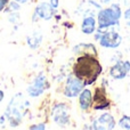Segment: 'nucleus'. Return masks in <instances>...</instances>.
Masks as SVG:
<instances>
[{"label": "nucleus", "instance_id": "0eeeda50", "mask_svg": "<svg viewBox=\"0 0 130 130\" xmlns=\"http://www.w3.org/2000/svg\"><path fill=\"white\" fill-rule=\"evenodd\" d=\"M110 105H111V101L107 98L105 88L103 86L95 88L94 95H92L91 107L96 111H99V110H105V108L110 107Z\"/></svg>", "mask_w": 130, "mask_h": 130}, {"label": "nucleus", "instance_id": "f3484780", "mask_svg": "<svg viewBox=\"0 0 130 130\" xmlns=\"http://www.w3.org/2000/svg\"><path fill=\"white\" fill-rule=\"evenodd\" d=\"M8 1H9V0H0V13H1V11L4 10L5 8H6Z\"/></svg>", "mask_w": 130, "mask_h": 130}, {"label": "nucleus", "instance_id": "aec40b11", "mask_svg": "<svg viewBox=\"0 0 130 130\" xmlns=\"http://www.w3.org/2000/svg\"><path fill=\"white\" fill-rule=\"evenodd\" d=\"M14 1H16V2H18V4H24V2H26V1H29V0H14Z\"/></svg>", "mask_w": 130, "mask_h": 130}, {"label": "nucleus", "instance_id": "f03ea898", "mask_svg": "<svg viewBox=\"0 0 130 130\" xmlns=\"http://www.w3.org/2000/svg\"><path fill=\"white\" fill-rule=\"evenodd\" d=\"M121 15V7L117 4L111 5L107 8L101 9L98 13V17H97V24H98L99 30H104L110 26L119 25Z\"/></svg>", "mask_w": 130, "mask_h": 130}, {"label": "nucleus", "instance_id": "dca6fc26", "mask_svg": "<svg viewBox=\"0 0 130 130\" xmlns=\"http://www.w3.org/2000/svg\"><path fill=\"white\" fill-rule=\"evenodd\" d=\"M30 129H40V130H43V129H46V126L43 123H40V124H33V126H31L30 127Z\"/></svg>", "mask_w": 130, "mask_h": 130}, {"label": "nucleus", "instance_id": "4be33fe9", "mask_svg": "<svg viewBox=\"0 0 130 130\" xmlns=\"http://www.w3.org/2000/svg\"><path fill=\"white\" fill-rule=\"evenodd\" d=\"M124 4H126V5H129V4H130V0H124Z\"/></svg>", "mask_w": 130, "mask_h": 130}, {"label": "nucleus", "instance_id": "2eb2a0df", "mask_svg": "<svg viewBox=\"0 0 130 130\" xmlns=\"http://www.w3.org/2000/svg\"><path fill=\"white\" fill-rule=\"evenodd\" d=\"M118 124L122 129H130V117L129 115H122L121 119L118 122Z\"/></svg>", "mask_w": 130, "mask_h": 130}, {"label": "nucleus", "instance_id": "1a4fd4ad", "mask_svg": "<svg viewBox=\"0 0 130 130\" xmlns=\"http://www.w3.org/2000/svg\"><path fill=\"white\" fill-rule=\"evenodd\" d=\"M115 127V120L113 118L112 114L110 113H104L102 114L99 118H97L94 122H92V129H97V130H110V129H114Z\"/></svg>", "mask_w": 130, "mask_h": 130}, {"label": "nucleus", "instance_id": "6ab92c4d", "mask_svg": "<svg viewBox=\"0 0 130 130\" xmlns=\"http://www.w3.org/2000/svg\"><path fill=\"white\" fill-rule=\"evenodd\" d=\"M123 17L126 18L127 21H128V20H130V7H129L128 9H127L126 11H124V14H123Z\"/></svg>", "mask_w": 130, "mask_h": 130}, {"label": "nucleus", "instance_id": "f8f14e48", "mask_svg": "<svg viewBox=\"0 0 130 130\" xmlns=\"http://www.w3.org/2000/svg\"><path fill=\"white\" fill-rule=\"evenodd\" d=\"M92 104V92L89 89H83L79 94V105L83 111H88Z\"/></svg>", "mask_w": 130, "mask_h": 130}, {"label": "nucleus", "instance_id": "6e6552de", "mask_svg": "<svg viewBox=\"0 0 130 130\" xmlns=\"http://www.w3.org/2000/svg\"><path fill=\"white\" fill-rule=\"evenodd\" d=\"M99 45L104 48H118L122 43V37L117 31L102 32L101 38L98 39Z\"/></svg>", "mask_w": 130, "mask_h": 130}, {"label": "nucleus", "instance_id": "5701e85b", "mask_svg": "<svg viewBox=\"0 0 130 130\" xmlns=\"http://www.w3.org/2000/svg\"><path fill=\"white\" fill-rule=\"evenodd\" d=\"M127 25H128V26H130V20H128V23H127Z\"/></svg>", "mask_w": 130, "mask_h": 130}, {"label": "nucleus", "instance_id": "a211bd4d", "mask_svg": "<svg viewBox=\"0 0 130 130\" xmlns=\"http://www.w3.org/2000/svg\"><path fill=\"white\" fill-rule=\"evenodd\" d=\"M49 4L52 5V7L54 9H57L58 8V6H59V0H50Z\"/></svg>", "mask_w": 130, "mask_h": 130}, {"label": "nucleus", "instance_id": "412c9836", "mask_svg": "<svg viewBox=\"0 0 130 130\" xmlns=\"http://www.w3.org/2000/svg\"><path fill=\"white\" fill-rule=\"evenodd\" d=\"M4 99V91L2 90H0V102Z\"/></svg>", "mask_w": 130, "mask_h": 130}, {"label": "nucleus", "instance_id": "ddd939ff", "mask_svg": "<svg viewBox=\"0 0 130 130\" xmlns=\"http://www.w3.org/2000/svg\"><path fill=\"white\" fill-rule=\"evenodd\" d=\"M97 23L94 16H87L83 18L82 23H81V31L85 34H92L96 31Z\"/></svg>", "mask_w": 130, "mask_h": 130}, {"label": "nucleus", "instance_id": "4468645a", "mask_svg": "<svg viewBox=\"0 0 130 130\" xmlns=\"http://www.w3.org/2000/svg\"><path fill=\"white\" fill-rule=\"evenodd\" d=\"M41 40H42V36L40 34V32H34L32 36L27 37V45H29L32 49H36V48L40 45Z\"/></svg>", "mask_w": 130, "mask_h": 130}, {"label": "nucleus", "instance_id": "423d86ee", "mask_svg": "<svg viewBox=\"0 0 130 130\" xmlns=\"http://www.w3.org/2000/svg\"><path fill=\"white\" fill-rule=\"evenodd\" d=\"M52 119L56 124L65 127L70 122V110L66 104L58 103L52 110Z\"/></svg>", "mask_w": 130, "mask_h": 130}, {"label": "nucleus", "instance_id": "7ed1b4c3", "mask_svg": "<svg viewBox=\"0 0 130 130\" xmlns=\"http://www.w3.org/2000/svg\"><path fill=\"white\" fill-rule=\"evenodd\" d=\"M22 95L18 94L15 97H13V99L10 101V103L8 104L6 112H5V118L8 121L9 126L16 127L21 123L23 117V108L24 105L22 104Z\"/></svg>", "mask_w": 130, "mask_h": 130}, {"label": "nucleus", "instance_id": "9d476101", "mask_svg": "<svg viewBox=\"0 0 130 130\" xmlns=\"http://www.w3.org/2000/svg\"><path fill=\"white\" fill-rule=\"evenodd\" d=\"M55 14V9L52 7L50 4H47V2H41L40 5L36 7V11H34L33 15L38 16V18H41V20H46L49 21L53 18Z\"/></svg>", "mask_w": 130, "mask_h": 130}, {"label": "nucleus", "instance_id": "f257e3e1", "mask_svg": "<svg viewBox=\"0 0 130 130\" xmlns=\"http://www.w3.org/2000/svg\"><path fill=\"white\" fill-rule=\"evenodd\" d=\"M103 72V66L95 55L83 54L73 64V74L78 76L85 85H91L97 80L99 74Z\"/></svg>", "mask_w": 130, "mask_h": 130}, {"label": "nucleus", "instance_id": "9b49d317", "mask_svg": "<svg viewBox=\"0 0 130 130\" xmlns=\"http://www.w3.org/2000/svg\"><path fill=\"white\" fill-rule=\"evenodd\" d=\"M110 75L112 76L115 80H122L124 79L127 75H128V72H127L126 65H124V62H118L111 67L110 70Z\"/></svg>", "mask_w": 130, "mask_h": 130}, {"label": "nucleus", "instance_id": "39448f33", "mask_svg": "<svg viewBox=\"0 0 130 130\" xmlns=\"http://www.w3.org/2000/svg\"><path fill=\"white\" fill-rule=\"evenodd\" d=\"M48 87L47 83V78L43 73H40L31 81L29 86L26 88V92L29 94L30 97L32 98H36V97H39Z\"/></svg>", "mask_w": 130, "mask_h": 130}, {"label": "nucleus", "instance_id": "20e7f679", "mask_svg": "<svg viewBox=\"0 0 130 130\" xmlns=\"http://www.w3.org/2000/svg\"><path fill=\"white\" fill-rule=\"evenodd\" d=\"M85 86L86 85L82 80H80L74 74H71L66 79V83H65V88H64V95L67 98H74V97L79 96V94L83 90Z\"/></svg>", "mask_w": 130, "mask_h": 130}]
</instances>
